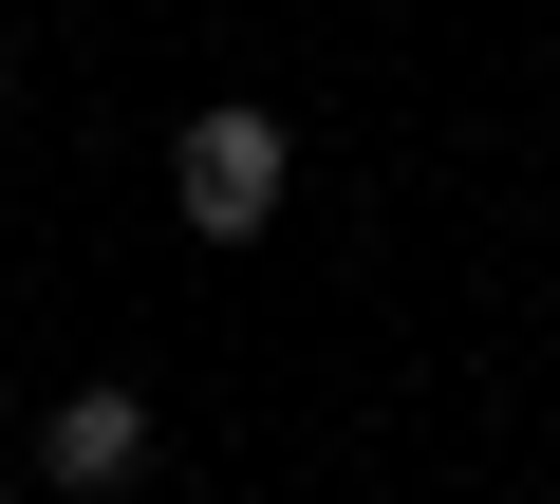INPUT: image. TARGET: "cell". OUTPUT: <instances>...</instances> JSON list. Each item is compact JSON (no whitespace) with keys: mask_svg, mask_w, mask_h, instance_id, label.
Here are the masks:
<instances>
[{"mask_svg":"<svg viewBox=\"0 0 560 504\" xmlns=\"http://www.w3.org/2000/svg\"><path fill=\"white\" fill-rule=\"evenodd\" d=\"M131 467H150V392H131V374H94V392H57V411H38V485H75V504H94V485H131Z\"/></svg>","mask_w":560,"mask_h":504,"instance_id":"cell-2","label":"cell"},{"mask_svg":"<svg viewBox=\"0 0 560 504\" xmlns=\"http://www.w3.org/2000/svg\"><path fill=\"white\" fill-rule=\"evenodd\" d=\"M280 187H300V131H280V113H187V131H168V206H187V243H261Z\"/></svg>","mask_w":560,"mask_h":504,"instance_id":"cell-1","label":"cell"}]
</instances>
